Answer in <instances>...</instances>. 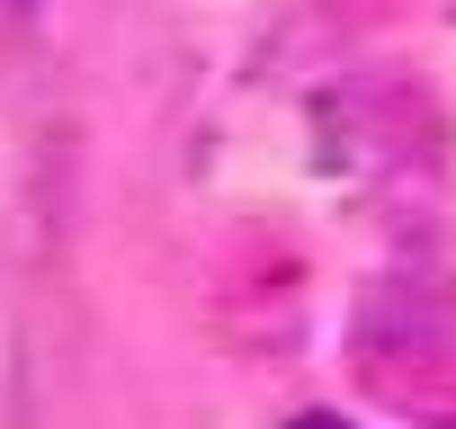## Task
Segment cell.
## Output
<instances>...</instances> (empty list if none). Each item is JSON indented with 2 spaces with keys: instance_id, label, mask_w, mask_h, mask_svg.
I'll return each instance as SVG.
<instances>
[{
  "instance_id": "6da1fadb",
  "label": "cell",
  "mask_w": 456,
  "mask_h": 429,
  "mask_svg": "<svg viewBox=\"0 0 456 429\" xmlns=\"http://www.w3.org/2000/svg\"><path fill=\"white\" fill-rule=\"evenodd\" d=\"M296 429H358V420H340V411H305Z\"/></svg>"
},
{
  "instance_id": "7a4b0ae2",
  "label": "cell",
  "mask_w": 456,
  "mask_h": 429,
  "mask_svg": "<svg viewBox=\"0 0 456 429\" xmlns=\"http://www.w3.org/2000/svg\"><path fill=\"white\" fill-rule=\"evenodd\" d=\"M10 10H37V0H10Z\"/></svg>"
}]
</instances>
